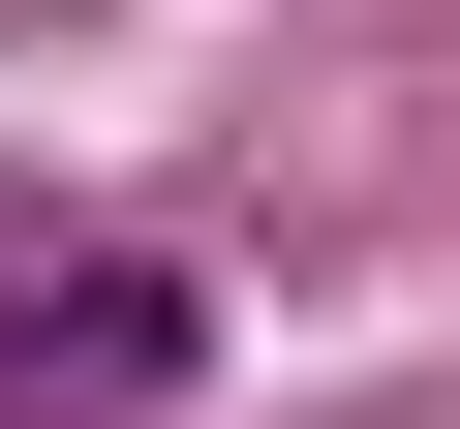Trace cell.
<instances>
[{"mask_svg":"<svg viewBox=\"0 0 460 429\" xmlns=\"http://www.w3.org/2000/svg\"><path fill=\"white\" fill-rule=\"evenodd\" d=\"M184 368H215L184 246H93V276H0V429H154Z\"/></svg>","mask_w":460,"mask_h":429,"instance_id":"cell-1","label":"cell"}]
</instances>
